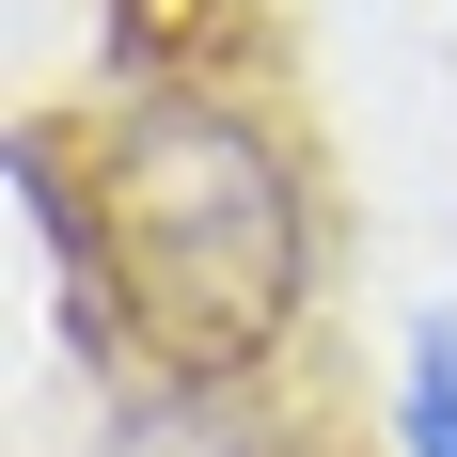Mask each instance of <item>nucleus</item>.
I'll return each mask as SVG.
<instances>
[{"label":"nucleus","mask_w":457,"mask_h":457,"mask_svg":"<svg viewBox=\"0 0 457 457\" xmlns=\"http://www.w3.org/2000/svg\"><path fill=\"white\" fill-rule=\"evenodd\" d=\"M411 457H457V316L411 331Z\"/></svg>","instance_id":"2"},{"label":"nucleus","mask_w":457,"mask_h":457,"mask_svg":"<svg viewBox=\"0 0 457 457\" xmlns=\"http://www.w3.org/2000/svg\"><path fill=\"white\" fill-rule=\"evenodd\" d=\"M95 253H111L142 347L174 378H253L284 347V316H300V284H316L284 158L237 111H205V95L111 111V142H95Z\"/></svg>","instance_id":"1"}]
</instances>
